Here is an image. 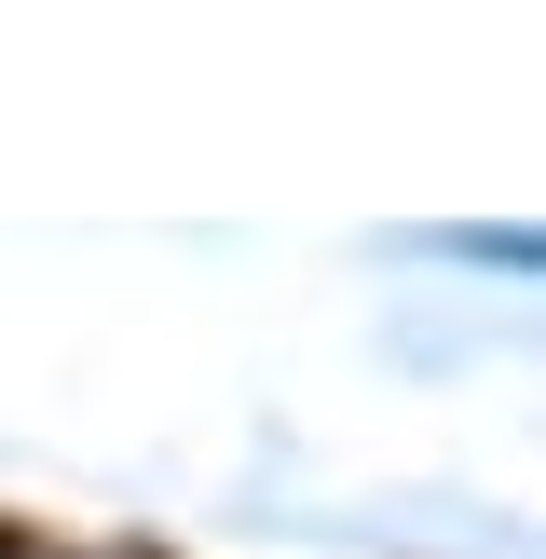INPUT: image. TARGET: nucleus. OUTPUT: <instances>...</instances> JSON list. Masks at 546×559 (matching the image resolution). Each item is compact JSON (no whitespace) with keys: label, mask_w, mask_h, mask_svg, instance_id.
I'll use <instances>...</instances> for the list:
<instances>
[{"label":"nucleus","mask_w":546,"mask_h":559,"mask_svg":"<svg viewBox=\"0 0 546 559\" xmlns=\"http://www.w3.org/2000/svg\"><path fill=\"white\" fill-rule=\"evenodd\" d=\"M464 246H478V260H533V273H546V233H464Z\"/></svg>","instance_id":"obj_1"}]
</instances>
